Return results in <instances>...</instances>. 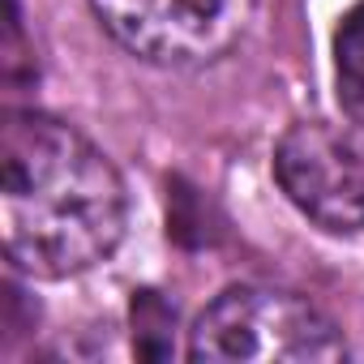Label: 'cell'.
<instances>
[{
    "label": "cell",
    "instance_id": "cell-1",
    "mask_svg": "<svg viewBox=\"0 0 364 364\" xmlns=\"http://www.w3.org/2000/svg\"><path fill=\"white\" fill-rule=\"evenodd\" d=\"M129 223L116 163L48 112H9L0 124V236L31 279H69L107 262Z\"/></svg>",
    "mask_w": 364,
    "mask_h": 364
},
{
    "label": "cell",
    "instance_id": "cell-2",
    "mask_svg": "<svg viewBox=\"0 0 364 364\" xmlns=\"http://www.w3.org/2000/svg\"><path fill=\"white\" fill-rule=\"evenodd\" d=\"M189 355L206 364H334L347 360L338 326L283 287H228L189 330Z\"/></svg>",
    "mask_w": 364,
    "mask_h": 364
},
{
    "label": "cell",
    "instance_id": "cell-3",
    "mask_svg": "<svg viewBox=\"0 0 364 364\" xmlns=\"http://www.w3.org/2000/svg\"><path fill=\"white\" fill-rule=\"evenodd\" d=\"M90 9L129 56L159 69H202L249 35L257 0H90Z\"/></svg>",
    "mask_w": 364,
    "mask_h": 364
},
{
    "label": "cell",
    "instance_id": "cell-4",
    "mask_svg": "<svg viewBox=\"0 0 364 364\" xmlns=\"http://www.w3.org/2000/svg\"><path fill=\"white\" fill-rule=\"evenodd\" d=\"M274 180L287 202L334 236L364 232V133L360 124L296 120L274 146Z\"/></svg>",
    "mask_w": 364,
    "mask_h": 364
},
{
    "label": "cell",
    "instance_id": "cell-5",
    "mask_svg": "<svg viewBox=\"0 0 364 364\" xmlns=\"http://www.w3.org/2000/svg\"><path fill=\"white\" fill-rule=\"evenodd\" d=\"M334 86L347 120L364 129V0L343 14L334 31Z\"/></svg>",
    "mask_w": 364,
    "mask_h": 364
}]
</instances>
